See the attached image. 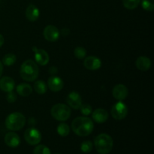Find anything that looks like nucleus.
<instances>
[{"instance_id": "obj_1", "label": "nucleus", "mask_w": 154, "mask_h": 154, "mask_svg": "<svg viewBox=\"0 0 154 154\" xmlns=\"http://www.w3.org/2000/svg\"><path fill=\"white\" fill-rule=\"evenodd\" d=\"M72 129L77 135L85 137L92 133L94 125L91 119L86 117H78L72 121Z\"/></svg>"}, {"instance_id": "obj_2", "label": "nucleus", "mask_w": 154, "mask_h": 154, "mask_svg": "<svg viewBox=\"0 0 154 154\" xmlns=\"http://www.w3.org/2000/svg\"><path fill=\"white\" fill-rule=\"evenodd\" d=\"M20 74L24 81L32 82L35 81L38 76V66L33 60H27L21 65Z\"/></svg>"}, {"instance_id": "obj_3", "label": "nucleus", "mask_w": 154, "mask_h": 154, "mask_svg": "<svg viewBox=\"0 0 154 154\" xmlns=\"http://www.w3.org/2000/svg\"><path fill=\"white\" fill-rule=\"evenodd\" d=\"M94 145L99 154H108L112 150L114 141L109 135L102 133L96 137Z\"/></svg>"}, {"instance_id": "obj_4", "label": "nucleus", "mask_w": 154, "mask_h": 154, "mask_svg": "<svg viewBox=\"0 0 154 154\" xmlns=\"http://www.w3.org/2000/svg\"><path fill=\"white\" fill-rule=\"evenodd\" d=\"M26 124V117L20 112L9 114L5 120V126L11 131L20 130Z\"/></svg>"}, {"instance_id": "obj_5", "label": "nucleus", "mask_w": 154, "mask_h": 154, "mask_svg": "<svg viewBox=\"0 0 154 154\" xmlns=\"http://www.w3.org/2000/svg\"><path fill=\"white\" fill-rule=\"evenodd\" d=\"M51 115L55 120L59 121H66L70 117L71 109L64 104H57L51 108Z\"/></svg>"}, {"instance_id": "obj_6", "label": "nucleus", "mask_w": 154, "mask_h": 154, "mask_svg": "<svg viewBox=\"0 0 154 154\" xmlns=\"http://www.w3.org/2000/svg\"><path fill=\"white\" fill-rule=\"evenodd\" d=\"M24 138L30 145H37L42 141V134L35 128H29L24 132Z\"/></svg>"}, {"instance_id": "obj_7", "label": "nucleus", "mask_w": 154, "mask_h": 154, "mask_svg": "<svg viewBox=\"0 0 154 154\" xmlns=\"http://www.w3.org/2000/svg\"><path fill=\"white\" fill-rule=\"evenodd\" d=\"M111 115L115 120H123L127 116L128 108L126 105L121 101L117 102L111 108Z\"/></svg>"}, {"instance_id": "obj_8", "label": "nucleus", "mask_w": 154, "mask_h": 154, "mask_svg": "<svg viewBox=\"0 0 154 154\" xmlns=\"http://www.w3.org/2000/svg\"><path fill=\"white\" fill-rule=\"evenodd\" d=\"M43 35L47 41L51 42H57L60 38V32L58 29L53 25H49L46 26L44 29Z\"/></svg>"}, {"instance_id": "obj_9", "label": "nucleus", "mask_w": 154, "mask_h": 154, "mask_svg": "<svg viewBox=\"0 0 154 154\" xmlns=\"http://www.w3.org/2000/svg\"><path fill=\"white\" fill-rule=\"evenodd\" d=\"M32 51H34L35 54V60L36 63L40 66H46L48 63H49V55L43 49H38L36 47H32Z\"/></svg>"}, {"instance_id": "obj_10", "label": "nucleus", "mask_w": 154, "mask_h": 154, "mask_svg": "<svg viewBox=\"0 0 154 154\" xmlns=\"http://www.w3.org/2000/svg\"><path fill=\"white\" fill-rule=\"evenodd\" d=\"M66 102H67L69 106L73 109L78 110L79 109L81 105H82V99L79 93L77 92H72L68 95L66 98Z\"/></svg>"}, {"instance_id": "obj_11", "label": "nucleus", "mask_w": 154, "mask_h": 154, "mask_svg": "<svg viewBox=\"0 0 154 154\" xmlns=\"http://www.w3.org/2000/svg\"><path fill=\"white\" fill-rule=\"evenodd\" d=\"M84 65L86 69H88V70L95 71L100 69L101 66H102V61L98 57L90 56V57H87L84 60Z\"/></svg>"}, {"instance_id": "obj_12", "label": "nucleus", "mask_w": 154, "mask_h": 154, "mask_svg": "<svg viewBox=\"0 0 154 154\" xmlns=\"http://www.w3.org/2000/svg\"><path fill=\"white\" fill-rule=\"evenodd\" d=\"M128 91L127 87H126L123 84H117L115 87H114L112 91L113 96L114 97V99H116L118 101H123L127 97Z\"/></svg>"}, {"instance_id": "obj_13", "label": "nucleus", "mask_w": 154, "mask_h": 154, "mask_svg": "<svg viewBox=\"0 0 154 154\" xmlns=\"http://www.w3.org/2000/svg\"><path fill=\"white\" fill-rule=\"evenodd\" d=\"M48 85L50 90L53 92H59L64 87V82L57 76H51L48 81Z\"/></svg>"}, {"instance_id": "obj_14", "label": "nucleus", "mask_w": 154, "mask_h": 154, "mask_svg": "<svg viewBox=\"0 0 154 154\" xmlns=\"http://www.w3.org/2000/svg\"><path fill=\"white\" fill-rule=\"evenodd\" d=\"M5 142L8 147L15 148L20 144V138L19 135L14 132H9L5 136Z\"/></svg>"}, {"instance_id": "obj_15", "label": "nucleus", "mask_w": 154, "mask_h": 154, "mask_svg": "<svg viewBox=\"0 0 154 154\" xmlns=\"http://www.w3.org/2000/svg\"><path fill=\"white\" fill-rule=\"evenodd\" d=\"M15 87V82L10 77H3L0 79V90L9 93L13 91Z\"/></svg>"}, {"instance_id": "obj_16", "label": "nucleus", "mask_w": 154, "mask_h": 154, "mask_svg": "<svg viewBox=\"0 0 154 154\" xmlns=\"http://www.w3.org/2000/svg\"><path fill=\"white\" fill-rule=\"evenodd\" d=\"M92 117L93 120L98 123H104L108 119V114L105 109L97 108L92 112Z\"/></svg>"}, {"instance_id": "obj_17", "label": "nucleus", "mask_w": 154, "mask_h": 154, "mask_svg": "<svg viewBox=\"0 0 154 154\" xmlns=\"http://www.w3.org/2000/svg\"><path fill=\"white\" fill-rule=\"evenodd\" d=\"M39 16H40V11L35 5L31 4L27 7L26 11V17L28 20L35 22L38 19Z\"/></svg>"}, {"instance_id": "obj_18", "label": "nucleus", "mask_w": 154, "mask_h": 154, "mask_svg": "<svg viewBox=\"0 0 154 154\" xmlns=\"http://www.w3.org/2000/svg\"><path fill=\"white\" fill-rule=\"evenodd\" d=\"M135 66L140 71L147 72L151 67V61L147 57H140L137 59Z\"/></svg>"}, {"instance_id": "obj_19", "label": "nucleus", "mask_w": 154, "mask_h": 154, "mask_svg": "<svg viewBox=\"0 0 154 154\" xmlns=\"http://www.w3.org/2000/svg\"><path fill=\"white\" fill-rule=\"evenodd\" d=\"M17 93L21 96H23V97H26L29 96L32 92V88L31 86L28 84H26V83H23V84H19V85L17 87Z\"/></svg>"}, {"instance_id": "obj_20", "label": "nucleus", "mask_w": 154, "mask_h": 154, "mask_svg": "<svg viewBox=\"0 0 154 154\" xmlns=\"http://www.w3.org/2000/svg\"><path fill=\"white\" fill-rule=\"evenodd\" d=\"M34 90L38 94L43 95L47 92L48 87H47V84L45 81H37L35 82L34 84Z\"/></svg>"}, {"instance_id": "obj_21", "label": "nucleus", "mask_w": 154, "mask_h": 154, "mask_svg": "<svg viewBox=\"0 0 154 154\" xmlns=\"http://www.w3.org/2000/svg\"><path fill=\"white\" fill-rule=\"evenodd\" d=\"M17 60L16 56L14 54L9 53V54H5L2 59V64L6 66H13Z\"/></svg>"}, {"instance_id": "obj_22", "label": "nucleus", "mask_w": 154, "mask_h": 154, "mask_svg": "<svg viewBox=\"0 0 154 154\" xmlns=\"http://www.w3.org/2000/svg\"><path fill=\"white\" fill-rule=\"evenodd\" d=\"M57 132L59 135L62 137H66L70 132V128H69V125L66 123H62L57 126Z\"/></svg>"}, {"instance_id": "obj_23", "label": "nucleus", "mask_w": 154, "mask_h": 154, "mask_svg": "<svg viewBox=\"0 0 154 154\" xmlns=\"http://www.w3.org/2000/svg\"><path fill=\"white\" fill-rule=\"evenodd\" d=\"M141 0H123V5L129 10H134L139 5Z\"/></svg>"}, {"instance_id": "obj_24", "label": "nucleus", "mask_w": 154, "mask_h": 154, "mask_svg": "<svg viewBox=\"0 0 154 154\" xmlns=\"http://www.w3.org/2000/svg\"><path fill=\"white\" fill-rule=\"evenodd\" d=\"M74 54H75V57H77L78 60H82V59L85 58L86 55H87V51L83 47H77L74 50Z\"/></svg>"}, {"instance_id": "obj_25", "label": "nucleus", "mask_w": 154, "mask_h": 154, "mask_svg": "<svg viewBox=\"0 0 154 154\" xmlns=\"http://www.w3.org/2000/svg\"><path fill=\"white\" fill-rule=\"evenodd\" d=\"M33 154H51V150L47 146L40 144L35 147L33 150Z\"/></svg>"}, {"instance_id": "obj_26", "label": "nucleus", "mask_w": 154, "mask_h": 154, "mask_svg": "<svg viewBox=\"0 0 154 154\" xmlns=\"http://www.w3.org/2000/svg\"><path fill=\"white\" fill-rule=\"evenodd\" d=\"M93 143L90 141H84L81 144V150L84 153H88L91 152L92 150H93Z\"/></svg>"}, {"instance_id": "obj_27", "label": "nucleus", "mask_w": 154, "mask_h": 154, "mask_svg": "<svg viewBox=\"0 0 154 154\" xmlns=\"http://www.w3.org/2000/svg\"><path fill=\"white\" fill-rule=\"evenodd\" d=\"M141 5L144 10L152 11L154 9V0H142Z\"/></svg>"}, {"instance_id": "obj_28", "label": "nucleus", "mask_w": 154, "mask_h": 154, "mask_svg": "<svg viewBox=\"0 0 154 154\" xmlns=\"http://www.w3.org/2000/svg\"><path fill=\"white\" fill-rule=\"evenodd\" d=\"M79 109L81 110V114H84V115L85 116L90 115V114L93 112V108H92L91 105H88V104H84V105H81Z\"/></svg>"}, {"instance_id": "obj_29", "label": "nucleus", "mask_w": 154, "mask_h": 154, "mask_svg": "<svg viewBox=\"0 0 154 154\" xmlns=\"http://www.w3.org/2000/svg\"><path fill=\"white\" fill-rule=\"evenodd\" d=\"M6 99H7L8 102H9V103H14L17 100L16 93H14L13 91H11L9 93H8L7 96H6Z\"/></svg>"}, {"instance_id": "obj_30", "label": "nucleus", "mask_w": 154, "mask_h": 154, "mask_svg": "<svg viewBox=\"0 0 154 154\" xmlns=\"http://www.w3.org/2000/svg\"><path fill=\"white\" fill-rule=\"evenodd\" d=\"M57 72V69L55 67H51L50 68V73L51 74H56Z\"/></svg>"}, {"instance_id": "obj_31", "label": "nucleus", "mask_w": 154, "mask_h": 154, "mask_svg": "<svg viewBox=\"0 0 154 154\" xmlns=\"http://www.w3.org/2000/svg\"><path fill=\"white\" fill-rule=\"evenodd\" d=\"M69 33V30L68 29H63V30H62V34L63 35H68Z\"/></svg>"}, {"instance_id": "obj_32", "label": "nucleus", "mask_w": 154, "mask_h": 154, "mask_svg": "<svg viewBox=\"0 0 154 154\" xmlns=\"http://www.w3.org/2000/svg\"><path fill=\"white\" fill-rule=\"evenodd\" d=\"M4 42H5L4 37L2 36V35L0 34V48H1V47L3 45V44H4Z\"/></svg>"}, {"instance_id": "obj_33", "label": "nucleus", "mask_w": 154, "mask_h": 154, "mask_svg": "<svg viewBox=\"0 0 154 154\" xmlns=\"http://www.w3.org/2000/svg\"><path fill=\"white\" fill-rule=\"evenodd\" d=\"M3 72V64L1 61H0V77L2 76Z\"/></svg>"}, {"instance_id": "obj_34", "label": "nucleus", "mask_w": 154, "mask_h": 154, "mask_svg": "<svg viewBox=\"0 0 154 154\" xmlns=\"http://www.w3.org/2000/svg\"><path fill=\"white\" fill-rule=\"evenodd\" d=\"M55 154H61V153H55Z\"/></svg>"}]
</instances>
